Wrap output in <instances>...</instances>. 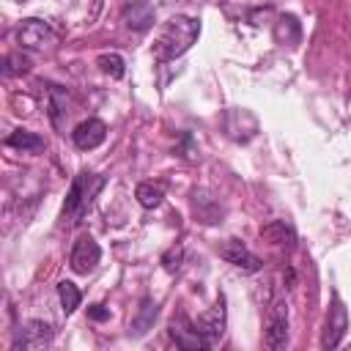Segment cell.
Listing matches in <instances>:
<instances>
[{"label": "cell", "mask_w": 351, "mask_h": 351, "mask_svg": "<svg viewBox=\"0 0 351 351\" xmlns=\"http://www.w3.org/2000/svg\"><path fill=\"white\" fill-rule=\"evenodd\" d=\"M197 36H200V22L192 19V16L176 14L162 25V30H159V36L154 41V58L159 63L176 60L197 41Z\"/></svg>", "instance_id": "6da1fadb"}, {"label": "cell", "mask_w": 351, "mask_h": 351, "mask_svg": "<svg viewBox=\"0 0 351 351\" xmlns=\"http://www.w3.org/2000/svg\"><path fill=\"white\" fill-rule=\"evenodd\" d=\"M101 186H104V176L88 173V170L77 173L69 186V195L63 200V208H60V225H66V228L80 225L85 219V214L90 211L93 197L101 192Z\"/></svg>", "instance_id": "7a4b0ae2"}, {"label": "cell", "mask_w": 351, "mask_h": 351, "mask_svg": "<svg viewBox=\"0 0 351 351\" xmlns=\"http://www.w3.org/2000/svg\"><path fill=\"white\" fill-rule=\"evenodd\" d=\"M16 41L22 49H33V52H44L55 47V33L44 19H25L16 27Z\"/></svg>", "instance_id": "3957f363"}, {"label": "cell", "mask_w": 351, "mask_h": 351, "mask_svg": "<svg viewBox=\"0 0 351 351\" xmlns=\"http://www.w3.org/2000/svg\"><path fill=\"white\" fill-rule=\"evenodd\" d=\"M263 343L271 351L285 348L288 343V307L285 302H271L266 310V329H263Z\"/></svg>", "instance_id": "277c9868"}, {"label": "cell", "mask_w": 351, "mask_h": 351, "mask_svg": "<svg viewBox=\"0 0 351 351\" xmlns=\"http://www.w3.org/2000/svg\"><path fill=\"white\" fill-rule=\"evenodd\" d=\"M167 332H170V337L176 340V346L184 348V351H200V348H208V340L197 332V326H195L184 313H176V315H173Z\"/></svg>", "instance_id": "5b68a950"}, {"label": "cell", "mask_w": 351, "mask_h": 351, "mask_svg": "<svg viewBox=\"0 0 351 351\" xmlns=\"http://www.w3.org/2000/svg\"><path fill=\"white\" fill-rule=\"evenodd\" d=\"M225 324H228V310H225V296L219 293L217 296V304L214 307H208L197 321H195V326H197V332L208 340V346L211 343H217L222 335H225Z\"/></svg>", "instance_id": "8992f818"}, {"label": "cell", "mask_w": 351, "mask_h": 351, "mask_svg": "<svg viewBox=\"0 0 351 351\" xmlns=\"http://www.w3.org/2000/svg\"><path fill=\"white\" fill-rule=\"evenodd\" d=\"M346 329H348V313H346V304L340 302V296H335L332 307H329V315H326V324H324L321 348H337Z\"/></svg>", "instance_id": "52a82bcc"}, {"label": "cell", "mask_w": 351, "mask_h": 351, "mask_svg": "<svg viewBox=\"0 0 351 351\" xmlns=\"http://www.w3.org/2000/svg\"><path fill=\"white\" fill-rule=\"evenodd\" d=\"M217 252H219L222 261H228L230 266H236V269H241V271H261V266H263V261H261L255 252H250L239 239L222 241V244L217 247Z\"/></svg>", "instance_id": "ba28073f"}, {"label": "cell", "mask_w": 351, "mask_h": 351, "mask_svg": "<svg viewBox=\"0 0 351 351\" xmlns=\"http://www.w3.org/2000/svg\"><path fill=\"white\" fill-rule=\"evenodd\" d=\"M99 261H101V247L93 241V236H82V239L74 241V250L69 255V263H71V269L77 274L93 271L99 266Z\"/></svg>", "instance_id": "9c48e42d"}, {"label": "cell", "mask_w": 351, "mask_h": 351, "mask_svg": "<svg viewBox=\"0 0 351 351\" xmlns=\"http://www.w3.org/2000/svg\"><path fill=\"white\" fill-rule=\"evenodd\" d=\"M104 137H107V126H104V121H99V118L82 121V123L71 132V140H74V145H77L80 151H93V148H99V145L104 143Z\"/></svg>", "instance_id": "30bf717a"}, {"label": "cell", "mask_w": 351, "mask_h": 351, "mask_svg": "<svg viewBox=\"0 0 351 351\" xmlns=\"http://www.w3.org/2000/svg\"><path fill=\"white\" fill-rule=\"evenodd\" d=\"M154 14H156V8L148 0H132L123 5V25L134 33H143L154 25Z\"/></svg>", "instance_id": "8fae6325"}, {"label": "cell", "mask_w": 351, "mask_h": 351, "mask_svg": "<svg viewBox=\"0 0 351 351\" xmlns=\"http://www.w3.org/2000/svg\"><path fill=\"white\" fill-rule=\"evenodd\" d=\"M52 340V326L49 324H44V321H27L25 324V329H19V337H16V348L22 346V348H38V346H44V343H49Z\"/></svg>", "instance_id": "7c38bea8"}, {"label": "cell", "mask_w": 351, "mask_h": 351, "mask_svg": "<svg viewBox=\"0 0 351 351\" xmlns=\"http://www.w3.org/2000/svg\"><path fill=\"white\" fill-rule=\"evenodd\" d=\"M47 93H49V121H52V126L58 132H63V126H66V101H69L66 88L49 82L47 85Z\"/></svg>", "instance_id": "4fadbf2b"}, {"label": "cell", "mask_w": 351, "mask_h": 351, "mask_svg": "<svg viewBox=\"0 0 351 351\" xmlns=\"http://www.w3.org/2000/svg\"><path fill=\"white\" fill-rule=\"evenodd\" d=\"M5 145L16 148V151H22V154H41V151L47 148L44 137H38L36 132H25V129L11 132V134L5 137Z\"/></svg>", "instance_id": "5bb4252c"}, {"label": "cell", "mask_w": 351, "mask_h": 351, "mask_svg": "<svg viewBox=\"0 0 351 351\" xmlns=\"http://www.w3.org/2000/svg\"><path fill=\"white\" fill-rule=\"evenodd\" d=\"M299 38H302V25H299V19H296L293 14H282V16L277 19V25H274V41L293 47V44H299Z\"/></svg>", "instance_id": "9a60e30c"}, {"label": "cell", "mask_w": 351, "mask_h": 351, "mask_svg": "<svg viewBox=\"0 0 351 351\" xmlns=\"http://www.w3.org/2000/svg\"><path fill=\"white\" fill-rule=\"evenodd\" d=\"M134 197L143 208H156L165 200V184L162 181H143V184H137Z\"/></svg>", "instance_id": "2e32d148"}, {"label": "cell", "mask_w": 351, "mask_h": 351, "mask_svg": "<svg viewBox=\"0 0 351 351\" xmlns=\"http://www.w3.org/2000/svg\"><path fill=\"white\" fill-rule=\"evenodd\" d=\"M154 318H156V302L154 299H143L140 307H137V315L132 318V335L134 337H143L151 326H154Z\"/></svg>", "instance_id": "e0dca14e"}, {"label": "cell", "mask_w": 351, "mask_h": 351, "mask_svg": "<svg viewBox=\"0 0 351 351\" xmlns=\"http://www.w3.org/2000/svg\"><path fill=\"white\" fill-rule=\"evenodd\" d=\"M261 239H266V241H271V244H282V247H293V241H296L291 225H285L282 219H274V222L263 225V228H261Z\"/></svg>", "instance_id": "ac0fdd59"}, {"label": "cell", "mask_w": 351, "mask_h": 351, "mask_svg": "<svg viewBox=\"0 0 351 351\" xmlns=\"http://www.w3.org/2000/svg\"><path fill=\"white\" fill-rule=\"evenodd\" d=\"M58 299H60V307H63V313H66V315H71V313L80 307V299H82V293H80V288H77L74 282H69V280H60V282H58Z\"/></svg>", "instance_id": "d6986e66"}, {"label": "cell", "mask_w": 351, "mask_h": 351, "mask_svg": "<svg viewBox=\"0 0 351 351\" xmlns=\"http://www.w3.org/2000/svg\"><path fill=\"white\" fill-rule=\"evenodd\" d=\"M195 214L203 219V222H217L222 208L217 206V200H211L206 192H195Z\"/></svg>", "instance_id": "ffe728a7"}, {"label": "cell", "mask_w": 351, "mask_h": 351, "mask_svg": "<svg viewBox=\"0 0 351 351\" xmlns=\"http://www.w3.org/2000/svg\"><path fill=\"white\" fill-rule=\"evenodd\" d=\"M96 66L104 71V74H110L112 80H121L123 77V58L118 55V52H101L99 58H96Z\"/></svg>", "instance_id": "44dd1931"}, {"label": "cell", "mask_w": 351, "mask_h": 351, "mask_svg": "<svg viewBox=\"0 0 351 351\" xmlns=\"http://www.w3.org/2000/svg\"><path fill=\"white\" fill-rule=\"evenodd\" d=\"M30 69V60L25 55H5L3 60V74L5 77H14V74H25Z\"/></svg>", "instance_id": "7402d4cb"}, {"label": "cell", "mask_w": 351, "mask_h": 351, "mask_svg": "<svg viewBox=\"0 0 351 351\" xmlns=\"http://www.w3.org/2000/svg\"><path fill=\"white\" fill-rule=\"evenodd\" d=\"M88 315L93 321H104V318H110V310L104 304H93V307H88Z\"/></svg>", "instance_id": "603a6c76"}]
</instances>
